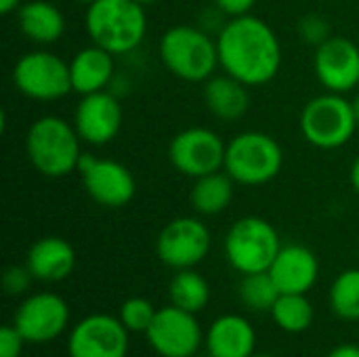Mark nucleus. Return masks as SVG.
Masks as SVG:
<instances>
[{
	"mask_svg": "<svg viewBox=\"0 0 359 357\" xmlns=\"http://www.w3.org/2000/svg\"><path fill=\"white\" fill-rule=\"evenodd\" d=\"M217 46L221 69L250 88L269 84L282 69V42L261 17L227 19L217 34Z\"/></svg>",
	"mask_w": 359,
	"mask_h": 357,
	"instance_id": "1",
	"label": "nucleus"
},
{
	"mask_svg": "<svg viewBox=\"0 0 359 357\" xmlns=\"http://www.w3.org/2000/svg\"><path fill=\"white\" fill-rule=\"evenodd\" d=\"M25 154L29 164L48 179H61L78 173L82 139L74 124L61 116H42L25 133Z\"/></svg>",
	"mask_w": 359,
	"mask_h": 357,
	"instance_id": "2",
	"label": "nucleus"
},
{
	"mask_svg": "<svg viewBox=\"0 0 359 357\" xmlns=\"http://www.w3.org/2000/svg\"><path fill=\"white\" fill-rule=\"evenodd\" d=\"M84 27L93 44L116 57L128 55L145 40V6L135 0H95L86 6Z\"/></svg>",
	"mask_w": 359,
	"mask_h": 357,
	"instance_id": "3",
	"label": "nucleus"
},
{
	"mask_svg": "<svg viewBox=\"0 0 359 357\" xmlns=\"http://www.w3.org/2000/svg\"><path fill=\"white\" fill-rule=\"evenodd\" d=\"M158 55L162 65L185 82H206L221 67L217 38L198 25L168 27L158 42Z\"/></svg>",
	"mask_w": 359,
	"mask_h": 357,
	"instance_id": "4",
	"label": "nucleus"
},
{
	"mask_svg": "<svg viewBox=\"0 0 359 357\" xmlns=\"http://www.w3.org/2000/svg\"><path fill=\"white\" fill-rule=\"evenodd\" d=\"M284 166L282 145L267 133L244 130L227 143L223 170L246 187H259L273 181Z\"/></svg>",
	"mask_w": 359,
	"mask_h": 357,
	"instance_id": "5",
	"label": "nucleus"
},
{
	"mask_svg": "<svg viewBox=\"0 0 359 357\" xmlns=\"http://www.w3.org/2000/svg\"><path fill=\"white\" fill-rule=\"evenodd\" d=\"M299 126L309 145L318 149H339L353 139L359 124L353 103L345 95L326 90L305 103Z\"/></svg>",
	"mask_w": 359,
	"mask_h": 357,
	"instance_id": "6",
	"label": "nucleus"
},
{
	"mask_svg": "<svg viewBox=\"0 0 359 357\" xmlns=\"http://www.w3.org/2000/svg\"><path fill=\"white\" fill-rule=\"evenodd\" d=\"M280 248V234L263 217H242L225 236L227 263L242 276L269 271Z\"/></svg>",
	"mask_w": 359,
	"mask_h": 357,
	"instance_id": "7",
	"label": "nucleus"
},
{
	"mask_svg": "<svg viewBox=\"0 0 359 357\" xmlns=\"http://www.w3.org/2000/svg\"><path fill=\"white\" fill-rule=\"evenodd\" d=\"M15 88L32 101H59L74 93L69 63L50 50H29L13 67Z\"/></svg>",
	"mask_w": 359,
	"mask_h": 357,
	"instance_id": "8",
	"label": "nucleus"
},
{
	"mask_svg": "<svg viewBox=\"0 0 359 357\" xmlns=\"http://www.w3.org/2000/svg\"><path fill=\"white\" fill-rule=\"evenodd\" d=\"M227 143L206 126H189L179 130L168 145L172 168L189 179L223 170Z\"/></svg>",
	"mask_w": 359,
	"mask_h": 357,
	"instance_id": "9",
	"label": "nucleus"
},
{
	"mask_svg": "<svg viewBox=\"0 0 359 357\" xmlns=\"http://www.w3.org/2000/svg\"><path fill=\"white\" fill-rule=\"evenodd\" d=\"M212 246V236L204 221L196 217H177L168 221L156 240L158 259L170 269H194Z\"/></svg>",
	"mask_w": 359,
	"mask_h": 357,
	"instance_id": "10",
	"label": "nucleus"
},
{
	"mask_svg": "<svg viewBox=\"0 0 359 357\" xmlns=\"http://www.w3.org/2000/svg\"><path fill=\"white\" fill-rule=\"evenodd\" d=\"M84 191L103 208H122L137 194L133 173L118 160L84 154L78 166Z\"/></svg>",
	"mask_w": 359,
	"mask_h": 357,
	"instance_id": "11",
	"label": "nucleus"
},
{
	"mask_svg": "<svg viewBox=\"0 0 359 357\" xmlns=\"http://www.w3.org/2000/svg\"><path fill=\"white\" fill-rule=\"evenodd\" d=\"M145 337L160 357H194L204 339L196 314L175 305L158 309Z\"/></svg>",
	"mask_w": 359,
	"mask_h": 357,
	"instance_id": "12",
	"label": "nucleus"
},
{
	"mask_svg": "<svg viewBox=\"0 0 359 357\" xmlns=\"http://www.w3.org/2000/svg\"><path fill=\"white\" fill-rule=\"evenodd\" d=\"M69 324V307L55 292H38L21 301L13 326L27 343L42 345L59 339Z\"/></svg>",
	"mask_w": 359,
	"mask_h": 357,
	"instance_id": "13",
	"label": "nucleus"
},
{
	"mask_svg": "<svg viewBox=\"0 0 359 357\" xmlns=\"http://www.w3.org/2000/svg\"><path fill=\"white\" fill-rule=\"evenodd\" d=\"M128 330L109 314H90L80 320L67 339L69 357H126Z\"/></svg>",
	"mask_w": 359,
	"mask_h": 357,
	"instance_id": "14",
	"label": "nucleus"
},
{
	"mask_svg": "<svg viewBox=\"0 0 359 357\" xmlns=\"http://www.w3.org/2000/svg\"><path fill=\"white\" fill-rule=\"evenodd\" d=\"M124 112L120 99L111 90L84 95L74 112V126L86 145H107L122 128Z\"/></svg>",
	"mask_w": 359,
	"mask_h": 357,
	"instance_id": "15",
	"label": "nucleus"
},
{
	"mask_svg": "<svg viewBox=\"0 0 359 357\" xmlns=\"http://www.w3.org/2000/svg\"><path fill=\"white\" fill-rule=\"evenodd\" d=\"M313 72L330 93L345 95L353 90L359 84V46L345 36H330L316 46Z\"/></svg>",
	"mask_w": 359,
	"mask_h": 357,
	"instance_id": "16",
	"label": "nucleus"
},
{
	"mask_svg": "<svg viewBox=\"0 0 359 357\" xmlns=\"http://www.w3.org/2000/svg\"><path fill=\"white\" fill-rule=\"evenodd\" d=\"M269 276L282 295H307L318 282L320 261L311 248L303 244H286L271 263Z\"/></svg>",
	"mask_w": 359,
	"mask_h": 357,
	"instance_id": "17",
	"label": "nucleus"
},
{
	"mask_svg": "<svg viewBox=\"0 0 359 357\" xmlns=\"http://www.w3.org/2000/svg\"><path fill=\"white\" fill-rule=\"evenodd\" d=\"M25 265L34 280L55 284L72 276L76 267V250L67 240L59 236H46L29 246Z\"/></svg>",
	"mask_w": 359,
	"mask_h": 357,
	"instance_id": "18",
	"label": "nucleus"
},
{
	"mask_svg": "<svg viewBox=\"0 0 359 357\" xmlns=\"http://www.w3.org/2000/svg\"><path fill=\"white\" fill-rule=\"evenodd\" d=\"M114 76H116V55L93 42L80 48L69 61L72 88L80 97L107 90V86L114 82Z\"/></svg>",
	"mask_w": 359,
	"mask_h": 357,
	"instance_id": "19",
	"label": "nucleus"
},
{
	"mask_svg": "<svg viewBox=\"0 0 359 357\" xmlns=\"http://www.w3.org/2000/svg\"><path fill=\"white\" fill-rule=\"evenodd\" d=\"M204 343L210 357H252L257 332L246 318L225 314L210 324Z\"/></svg>",
	"mask_w": 359,
	"mask_h": 357,
	"instance_id": "20",
	"label": "nucleus"
},
{
	"mask_svg": "<svg viewBox=\"0 0 359 357\" xmlns=\"http://www.w3.org/2000/svg\"><path fill=\"white\" fill-rule=\"evenodd\" d=\"M204 103L223 122L240 120L250 107V86L229 74H215L204 82Z\"/></svg>",
	"mask_w": 359,
	"mask_h": 357,
	"instance_id": "21",
	"label": "nucleus"
},
{
	"mask_svg": "<svg viewBox=\"0 0 359 357\" xmlns=\"http://www.w3.org/2000/svg\"><path fill=\"white\" fill-rule=\"evenodd\" d=\"M17 25L34 44H55L65 34V15L48 0H29L17 8Z\"/></svg>",
	"mask_w": 359,
	"mask_h": 357,
	"instance_id": "22",
	"label": "nucleus"
},
{
	"mask_svg": "<svg viewBox=\"0 0 359 357\" xmlns=\"http://www.w3.org/2000/svg\"><path fill=\"white\" fill-rule=\"evenodd\" d=\"M236 185L238 183L225 170H217L200 179H194L191 194H189L194 210L202 217L225 213L233 202Z\"/></svg>",
	"mask_w": 359,
	"mask_h": 357,
	"instance_id": "23",
	"label": "nucleus"
},
{
	"mask_svg": "<svg viewBox=\"0 0 359 357\" xmlns=\"http://www.w3.org/2000/svg\"><path fill=\"white\" fill-rule=\"evenodd\" d=\"M170 305L189 314H200L210 301V286L206 278L194 269H181L168 284Z\"/></svg>",
	"mask_w": 359,
	"mask_h": 357,
	"instance_id": "24",
	"label": "nucleus"
},
{
	"mask_svg": "<svg viewBox=\"0 0 359 357\" xmlns=\"http://www.w3.org/2000/svg\"><path fill=\"white\" fill-rule=\"evenodd\" d=\"M271 318L284 332L301 335L313 324V307L305 295H280L271 307Z\"/></svg>",
	"mask_w": 359,
	"mask_h": 357,
	"instance_id": "25",
	"label": "nucleus"
},
{
	"mask_svg": "<svg viewBox=\"0 0 359 357\" xmlns=\"http://www.w3.org/2000/svg\"><path fill=\"white\" fill-rule=\"evenodd\" d=\"M238 292H240V301L250 311H271V307L282 295L269 271L242 276Z\"/></svg>",
	"mask_w": 359,
	"mask_h": 357,
	"instance_id": "26",
	"label": "nucleus"
},
{
	"mask_svg": "<svg viewBox=\"0 0 359 357\" xmlns=\"http://www.w3.org/2000/svg\"><path fill=\"white\" fill-rule=\"evenodd\" d=\"M330 309L337 318L359 322V269L343 271L330 286Z\"/></svg>",
	"mask_w": 359,
	"mask_h": 357,
	"instance_id": "27",
	"label": "nucleus"
},
{
	"mask_svg": "<svg viewBox=\"0 0 359 357\" xmlns=\"http://www.w3.org/2000/svg\"><path fill=\"white\" fill-rule=\"evenodd\" d=\"M158 309L151 305V301L143 299V297H130L128 301L122 303L120 307V322L126 326L128 332H137V335H145L156 318Z\"/></svg>",
	"mask_w": 359,
	"mask_h": 357,
	"instance_id": "28",
	"label": "nucleus"
},
{
	"mask_svg": "<svg viewBox=\"0 0 359 357\" xmlns=\"http://www.w3.org/2000/svg\"><path fill=\"white\" fill-rule=\"evenodd\" d=\"M299 34L305 42L320 46L332 36V29H330V23L322 15H305L299 21Z\"/></svg>",
	"mask_w": 359,
	"mask_h": 357,
	"instance_id": "29",
	"label": "nucleus"
},
{
	"mask_svg": "<svg viewBox=\"0 0 359 357\" xmlns=\"http://www.w3.org/2000/svg\"><path fill=\"white\" fill-rule=\"evenodd\" d=\"M32 280L34 276L27 269V265H11L2 276V288L11 297H21L23 292H27Z\"/></svg>",
	"mask_w": 359,
	"mask_h": 357,
	"instance_id": "30",
	"label": "nucleus"
},
{
	"mask_svg": "<svg viewBox=\"0 0 359 357\" xmlns=\"http://www.w3.org/2000/svg\"><path fill=\"white\" fill-rule=\"evenodd\" d=\"M25 343L27 341L13 324L0 328V357H21Z\"/></svg>",
	"mask_w": 359,
	"mask_h": 357,
	"instance_id": "31",
	"label": "nucleus"
},
{
	"mask_svg": "<svg viewBox=\"0 0 359 357\" xmlns=\"http://www.w3.org/2000/svg\"><path fill=\"white\" fill-rule=\"evenodd\" d=\"M215 8H219L225 17H242V15H250V11L255 8L257 0H212Z\"/></svg>",
	"mask_w": 359,
	"mask_h": 357,
	"instance_id": "32",
	"label": "nucleus"
},
{
	"mask_svg": "<svg viewBox=\"0 0 359 357\" xmlns=\"http://www.w3.org/2000/svg\"><path fill=\"white\" fill-rule=\"evenodd\" d=\"M328 357H359V345H351V343L339 345L328 353Z\"/></svg>",
	"mask_w": 359,
	"mask_h": 357,
	"instance_id": "33",
	"label": "nucleus"
},
{
	"mask_svg": "<svg viewBox=\"0 0 359 357\" xmlns=\"http://www.w3.org/2000/svg\"><path fill=\"white\" fill-rule=\"evenodd\" d=\"M21 4H23L21 0H0V13H2V15L17 13V8H19Z\"/></svg>",
	"mask_w": 359,
	"mask_h": 357,
	"instance_id": "34",
	"label": "nucleus"
},
{
	"mask_svg": "<svg viewBox=\"0 0 359 357\" xmlns=\"http://www.w3.org/2000/svg\"><path fill=\"white\" fill-rule=\"evenodd\" d=\"M349 181H351V187L355 189V194H359V156L355 158V162L351 164V170H349Z\"/></svg>",
	"mask_w": 359,
	"mask_h": 357,
	"instance_id": "35",
	"label": "nucleus"
},
{
	"mask_svg": "<svg viewBox=\"0 0 359 357\" xmlns=\"http://www.w3.org/2000/svg\"><path fill=\"white\" fill-rule=\"evenodd\" d=\"M351 103H353V112H355V118H358V124H359V93L353 97V101H351Z\"/></svg>",
	"mask_w": 359,
	"mask_h": 357,
	"instance_id": "36",
	"label": "nucleus"
},
{
	"mask_svg": "<svg viewBox=\"0 0 359 357\" xmlns=\"http://www.w3.org/2000/svg\"><path fill=\"white\" fill-rule=\"evenodd\" d=\"M135 2H137V4H141V6H145V8H147V6H151V4H158V2H160V0H135Z\"/></svg>",
	"mask_w": 359,
	"mask_h": 357,
	"instance_id": "37",
	"label": "nucleus"
},
{
	"mask_svg": "<svg viewBox=\"0 0 359 357\" xmlns=\"http://www.w3.org/2000/svg\"><path fill=\"white\" fill-rule=\"evenodd\" d=\"M74 2H80V4H86V6H88V4L95 2V0H74Z\"/></svg>",
	"mask_w": 359,
	"mask_h": 357,
	"instance_id": "38",
	"label": "nucleus"
},
{
	"mask_svg": "<svg viewBox=\"0 0 359 357\" xmlns=\"http://www.w3.org/2000/svg\"><path fill=\"white\" fill-rule=\"evenodd\" d=\"M252 357H276V356H267V353H255Z\"/></svg>",
	"mask_w": 359,
	"mask_h": 357,
	"instance_id": "39",
	"label": "nucleus"
}]
</instances>
